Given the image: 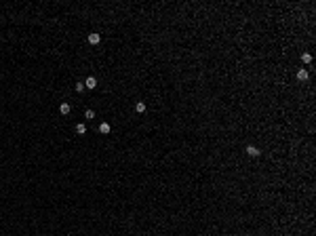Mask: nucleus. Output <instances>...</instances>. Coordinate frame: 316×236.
Segmentation results:
<instances>
[{
	"label": "nucleus",
	"instance_id": "5",
	"mask_svg": "<svg viewBox=\"0 0 316 236\" xmlns=\"http://www.w3.org/2000/svg\"><path fill=\"white\" fill-rule=\"evenodd\" d=\"M97 131H99V133H103V135H108V133L112 131V126L108 125V122H101V125H99V129H97Z\"/></svg>",
	"mask_w": 316,
	"mask_h": 236
},
{
	"label": "nucleus",
	"instance_id": "9",
	"mask_svg": "<svg viewBox=\"0 0 316 236\" xmlns=\"http://www.w3.org/2000/svg\"><path fill=\"white\" fill-rule=\"evenodd\" d=\"M302 61L303 63H310V61H312V55H310V53H302Z\"/></svg>",
	"mask_w": 316,
	"mask_h": 236
},
{
	"label": "nucleus",
	"instance_id": "6",
	"mask_svg": "<svg viewBox=\"0 0 316 236\" xmlns=\"http://www.w3.org/2000/svg\"><path fill=\"white\" fill-rule=\"evenodd\" d=\"M89 42H91V44H99V42H101V36L93 32V34H89Z\"/></svg>",
	"mask_w": 316,
	"mask_h": 236
},
{
	"label": "nucleus",
	"instance_id": "3",
	"mask_svg": "<svg viewBox=\"0 0 316 236\" xmlns=\"http://www.w3.org/2000/svg\"><path fill=\"white\" fill-rule=\"evenodd\" d=\"M247 154H249V156H253V158H257L261 152H259V150H257L255 146H247Z\"/></svg>",
	"mask_w": 316,
	"mask_h": 236
},
{
	"label": "nucleus",
	"instance_id": "2",
	"mask_svg": "<svg viewBox=\"0 0 316 236\" xmlns=\"http://www.w3.org/2000/svg\"><path fill=\"white\" fill-rule=\"evenodd\" d=\"M308 78H310V74H308V70H306V68L297 70V80H302V82H306Z\"/></svg>",
	"mask_w": 316,
	"mask_h": 236
},
{
	"label": "nucleus",
	"instance_id": "7",
	"mask_svg": "<svg viewBox=\"0 0 316 236\" xmlns=\"http://www.w3.org/2000/svg\"><path fill=\"white\" fill-rule=\"evenodd\" d=\"M76 133H78V135H86V125H84V122H78V125H76Z\"/></svg>",
	"mask_w": 316,
	"mask_h": 236
},
{
	"label": "nucleus",
	"instance_id": "4",
	"mask_svg": "<svg viewBox=\"0 0 316 236\" xmlns=\"http://www.w3.org/2000/svg\"><path fill=\"white\" fill-rule=\"evenodd\" d=\"M59 112H61L63 116H68V114H70V112H72V105H70V104H65V101H63V104L59 105Z\"/></svg>",
	"mask_w": 316,
	"mask_h": 236
},
{
	"label": "nucleus",
	"instance_id": "10",
	"mask_svg": "<svg viewBox=\"0 0 316 236\" xmlns=\"http://www.w3.org/2000/svg\"><path fill=\"white\" fill-rule=\"evenodd\" d=\"M84 118H86V120H93V118H95V112H93V110H86V112H84Z\"/></svg>",
	"mask_w": 316,
	"mask_h": 236
},
{
	"label": "nucleus",
	"instance_id": "1",
	"mask_svg": "<svg viewBox=\"0 0 316 236\" xmlns=\"http://www.w3.org/2000/svg\"><path fill=\"white\" fill-rule=\"evenodd\" d=\"M84 89H97V78H95V76H89V78H86V80H84Z\"/></svg>",
	"mask_w": 316,
	"mask_h": 236
},
{
	"label": "nucleus",
	"instance_id": "8",
	"mask_svg": "<svg viewBox=\"0 0 316 236\" xmlns=\"http://www.w3.org/2000/svg\"><path fill=\"white\" fill-rule=\"evenodd\" d=\"M135 112H137V114H143V112H146V104H143V101H137V104H135Z\"/></svg>",
	"mask_w": 316,
	"mask_h": 236
},
{
	"label": "nucleus",
	"instance_id": "11",
	"mask_svg": "<svg viewBox=\"0 0 316 236\" xmlns=\"http://www.w3.org/2000/svg\"><path fill=\"white\" fill-rule=\"evenodd\" d=\"M74 89H76V93H82V91H84V82H76Z\"/></svg>",
	"mask_w": 316,
	"mask_h": 236
}]
</instances>
